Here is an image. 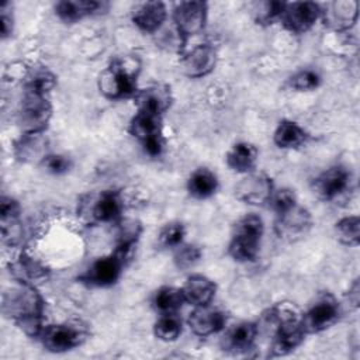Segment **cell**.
Listing matches in <instances>:
<instances>
[{"instance_id":"obj_25","label":"cell","mask_w":360,"mask_h":360,"mask_svg":"<svg viewBox=\"0 0 360 360\" xmlns=\"http://www.w3.org/2000/svg\"><path fill=\"white\" fill-rule=\"evenodd\" d=\"M259 159V149L246 141L236 142L225 155L226 166L239 174H246L256 170Z\"/></svg>"},{"instance_id":"obj_26","label":"cell","mask_w":360,"mask_h":360,"mask_svg":"<svg viewBox=\"0 0 360 360\" xmlns=\"http://www.w3.org/2000/svg\"><path fill=\"white\" fill-rule=\"evenodd\" d=\"M46 139L44 134H21L14 142V156L22 163H34L46 158Z\"/></svg>"},{"instance_id":"obj_8","label":"cell","mask_w":360,"mask_h":360,"mask_svg":"<svg viewBox=\"0 0 360 360\" xmlns=\"http://www.w3.org/2000/svg\"><path fill=\"white\" fill-rule=\"evenodd\" d=\"M124 198L117 190H104L83 198L79 212L93 224H117L124 215Z\"/></svg>"},{"instance_id":"obj_21","label":"cell","mask_w":360,"mask_h":360,"mask_svg":"<svg viewBox=\"0 0 360 360\" xmlns=\"http://www.w3.org/2000/svg\"><path fill=\"white\" fill-rule=\"evenodd\" d=\"M131 20L139 31L145 34H155L167 20V7L163 1L158 0L141 3L132 10Z\"/></svg>"},{"instance_id":"obj_34","label":"cell","mask_w":360,"mask_h":360,"mask_svg":"<svg viewBox=\"0 0 360 360\" xmlns=\"http://www.w3.org/2000/svg\"><path fill=\"white\" fill-rule=\"evenodd\" d=\"M283 7H284V1H276V0L256 1L252 4V14L256 24L269 25L280 20Z\"/></svg>"},{"instance_id":"obj_38","label":"cell","mask_w":360,"mask_h":360,"mask_svg":"<svg viewBox=\"0 0 360 360\" xmlns=\"http://www.w3.org/2000/svg\"><path fill=\"white\" fill-rule=\"evenodd\" d=\"M297 202V195L294 193V190L283 187V188H274L271 198L269 201V207L276 212H281L284 210H287L288 207L294 205Z\"/></svg>"},{"instance_id":"obj_12","label":"cell","mask_w":360,"mask_h":360,"mask_svg":"<svg viewBox=\"0 0 360 360\" xmlns=\"http://www.w3.org/2000/svg\"><path fill=\"white\" fill-rule=\"evenodd\" d=\"M312 224L314 219L309 210L295 202L287 210L276 214L274 233L278 239L294 243L309 233Z\"/></svg>"},{"instance_id":"obj_9","label":"cell","mask_w":360,"mask_h":360,"mask_svg":"<svg viewBox=\"0 0 360 360\" xmlns=\"http://www.w3.org/2000/svg\"><path fill=\"white\" fill-rule=\"evenodd\" d=\"M128 132L134 136L149 156H159L165 149L163 117L136 111L128 124Z\"/></svg>"},{"instance_id":"obj_23","label":"cell","mask_w":360,"mask_h":360,"mask_svg":"<svg viewBox=\"0 0 360 360\" xmlns=\"http://www.w3.org/2000/svg\"><path fill=\"white\" fill-rule=\"evenodd\" d=\"M115 225H117V239H115V248L112 252L118 255L125 262V264H128L129 260L132 259L134 250L141 238L143 226L141 221L135 218H127V217H122Z\"/></svg>"},{"instance_id":"obj_15","label":"cell","mask_w":360,"mask_h":360,"mask_svg":"<svg viewBox=\"0 0 360 360\" xmlns=\"http://www.w3.org/2000/svg\"><path fill=\"white\" fill-rule=\"evenodd\" d=\"M322 15V7L314 1L285 3L280 15V22L291 34L308 32Z\"/></svg>"},{"instance_id":"obj_14","label":"cell","mask_w":360,"mask_h":360,"mask_svg":"<svg viewBox=\"0 0 360 360\" xmlns=\"http://www.w3.org/2000/svg\"><path fill=\"white\" fill-rule=\"evenodd\" d=\"M125 266V262L111 252L110 255L97 257L91 262L84 273L79 276V281L89 287H111L120 280Z\"/></svg>"},{"instance_id":"obj_22","label":"cell","mask_w":360,"mask_h":360,"mask_svg":"<svg viewBox=\"0 0 360 360\" xmlns=\"http://www.w3.org/2000/svg\"><path fill=\"white\" fill-rule=\"evenodd\" d=\"M359 18V4L354 0L333 1L326 10L322 8L321 20L325 21L332 30L338 32L350 31Z\"/></svg>"},{"instance_id":"obj_36","label":"cell","mask_w":360,"mask_h":360,"mask_svg":"<svg viewBox=\"0 0 360 360\" xmlns=\"http://www.w3.org/2000/svg\"><path fill=\"white\" fill-rule=\"evenodd\" d=\"M186 226L180 221H172L165 224L158 235V243L165 249H176L181 243H184Z\"/></svg>"},{"instance_id":"obj_6","label":"cell","mask_w":360,"mask_h":360,"mask_svg":"<svg viewBox=\"0 0 360 360\" xmlns=\"http://www.w3.org/2000/svg\"><path fill=\"white\" fill-rule=\"evenodd\" d=\"M208 20V4L201 0L180 1L172 11V21L177 39L180 42V52L186 51V44L191 37L202 34Z\"/></svg>"},{"instance_id":"obj_4","label":"cell","mask_w":360,"mask_h":360,"mask_svg":"<svg viewBox=\"0 0 360 360\" xmlns=\"http://www.w3.org/2000/svg\"><path fill=\"white\" fill-rule=\"evenodd\" d=\"M1 312L11 319L14 325L32 318H42L45 312V300L38 287L18 283L6 290L1 297Z\"/></svg>"},{"instance_id":"obj_7","label":"cell","mask_w":360,"mask_h":360,"mask_svg":"<svg viewBox=\"0 0 360 360\" xmlns=\"http://www.w3.org/2000/svg\"><path fill=\"white\" fill-rule=\"evenodd\" d=\"M90 338L87 323L79 319L46 325L39 336L42 346L52 353H65L82 346Z\"/></svg>"},{"instance_id":"obj_37","label":"cell","mask_w":360,"mask_h":360,"mask_svg":"<svg viewBox=\"0 0 360 360\" xmlns=\"http://www.w3.org/2000/svg\"><path fill=\"white\" fill-rule=\"evenodd\" d=\"M321 84V76L314 69H301L288 79V86L295 91H312Z\"/></svg>"},{"instance_id":"obj_27","label":"cell","mask_w":360,"mask_h":360,"mask_svg":"<svg viewBox=\"0 0 360 360\" xmlns=\"http://www.w3.org/2000/svg\"><path fill=\"white\" fill-rule=\"evenodd\" d=\"M103 6L104 3L97 0H62L55 4V14L60 21L73 24L100 13Z\"/></svg>"},{"instance_id":"obj_42","label":"cell","mask_w":360,"mask_h":360,"mask_svg":"<svg viewBox=\"0 0 360 360\" xmlns=\"http://www.w3.org/2000/svg\"><path fill=\"white\" fill-rule=\"evenodd\" d=\"M359 280L356 278L354 281H353V284H352V287H350V292H349V301L354 305V307H357V304H359Z\"/></svg>"},{"instance_id":"obj_5","label":"cell","mask_w":360,"mask_h":360,"mask_svg":"<svg viewBox=\"0 0 360 360\" xmlns=\"http://www.w3.org/2000/svg\"><path fill=\"white\" fill-rule=\"evenodd\" d=\"M52 103L48 94L24 90L17 108V125L21 134H45L52 118Z\"/></svg>"},{"instance_id":"obj_17","label":"cell","mask_w":360,"mask_h":360,"mask_svg":"<svg viewBox=\"0 0 360 360\" xmlns=\"http://www.w3.org/2000/svg\"><path fill=\"white\" fill-rule=\"evenodd\" d=\"M228 315L224 309L208 305L193 307V311L187 316V325L190 330L198 338H208L222 332L226 326Z\"/></svg>"},{"instance_id":"obj_16","label":"cell","mask_w":360,"mask_h":360,"mask_svg":"<svg viewBox=\"0 0 360 360\" xmlns=\"http://www.w3.org/2000/svg\"><path fill=\"white\" fill-rule=\"evenodd\" d=\"M260 333L259 323L255 321H239L231 326H225L219 340L224 352L231 354H243L253 349Z\"/></svg>"},{"instance_id":"obj_30","label":"cell","mask_w":360,"mask_h":360,"mask_svg":"<svg viewBox=\"0 0 360 360\" xmlns=\"http://www.w3.org/2000/svg\"><path fill=\"white\" fill-rule=\"evenodd\" d=\"M150 304L159 315L174 314L181 309V307L186 304V300H184L181 287L162 285L153 292Z\"/></svg>"},{"instance_id":"obj_35","label":"cell","mask_w":360,"mask_h":360,"mask_svg":"<svg viewBox=\"0 0 360 360\" xmlns=\"http://www.w3.org/2000/svg\"><path fill=\"white\" fill-rule=\"evenodd\" d=\"M202 257V249L195 243H181L174 249L173 263L179 270L194 267Z\"/></svg>"},{"instance_id":"obj_11","label":"cell","mask_w":360,"mask_h":360,"mask_svg":"<svg viewBox=\"0 0 360 360\" xmlns=\"http://www.w3.org/2000/svg\"><path fill=\"white\" fill-rule=\"evenodd\" d=\"M312 193L325 202H335L353 188V176L342 165H335L321 172L311 184Z\"/></svg>"},{"instance_id":"obj_41","label":"cell","mask_w":360,"mask_h":360,"mask_svg":"<svg viewBox=\"0 0 360 360\" xmlns=\"http://www.w3.org/2000/svg\"><path fill=\"white\" fill-rule=\"evenodd\" d=\"M0 31H1V38L7 39L8 37H11L13 31H14V20L13 15L10 13H7L4 4L0 6Z\"/></svg>"},{"instance_id":"obj_3","label":"cell","mask_w":360,"mask_h":360,"mask_svg":"<svg viewBox=\"0 0 360 360\" xmlns=\"http://www.w3.org/2000/svg\"><path fill=\"white\" fill-rule=\"evenodd\" d=\"M264 235V222L255 212L242 215L232 226L228 243V255L238 263L256 260L260 252L262 238Z\"/></svg>"},{"instance_id":"obj_10","label":"cell","mask_w":360,"mask_h":360,"mask_svg":"<svg viewBox=\"0 0 360 360\" xmlns=\"http://www.w3.org/2000/svg\"><path fill=\"white\" fill-rule=\"evenodd\" d=\"M342 308L338 298L330 292L319 294L301 314V323L307 335L321 333L332 328L340 318Z\"/></svg>"},{"instance_id":"obj_28","label":"cell","mask_w":360,"mask_h":360,"mask_svg":"<svg viewBox=\"0 0 360 360\" xmlns=\"http://www.w3.org/2000/svg\"><path fill=\"white\" fill-rule=\"evenodd\" d=\"M309 139V134L298 122L292 120H281L273 134V142L280 149H297L304 146Z\"/></svg>"},{"instance_id":"obj_2","label":"cell","mask_w":360,"mask_h":360,"mask_svg":"<svg viewBox=\"0 0 360 360\" xmlns=\"http://www.w3.org/2000/svg\"><path fill=\"white\" fill-rule=\"evenodd\" d=\"M141 62L135 56H118L98 76V90L110 100L132 98L138 91Z\"/></svg>"},{"instance_id":"obj_24","label":"cell","mask_w":360,"mask_h":360,"mask_svg":"<svg viewBox=\"0 0 360 360\" xmlns=\"http://www.w3.org/2000/svg\"><path fill=\"white\" fill-rule=\"evenodd\" d=\"M181 291L186 304H190L191 307H201L214 301L217 294V284L210 277L194 273L187 276L184 284L181 285Z\"/></svg>"},{"instance_id":"obj_33","label":"cell","mask_w":360,"mask_h":360,"mask_svg":"<svg viewBox=\"0 0 360 360\" xmlns=\"http://www.w3.org/2000/svg\"><path fill=\"white\" fill-rule=\"evenodd\" d=\"M333 232L336 239L349 248H356L360 243V218L347 215L335 222Z\"/></svg>"},{"instance_id":"obj_20","label":"cell","mask_w":360,"mask_h":360,"mask_svg":"<svg viewBox=\"0 0 360 360\" xmlns=\"http://www.w3.org/2000/svg\"><path fill=\"white\" fill-rule=\"evenodd\" d=\"M8 271L14 281L38 287L49 278V269L27 252H21L8 263Z\"/></svg>"},{"instance_id":"obj_19","label":"cell","mask_w":360,"mask_h":360,"mask_svg":"<svg viewBox=\"0 0 360 360\" xmlns=\"http://www.w3.org/2000/svg\"><path fill=\"white\" fill-rule=\"evenodd\" d=\"M136 111H145L163 117L165 112L172 107L173 96L167 84L155 83L143 89H138L132 97Z\"/></svg>"},{"instance_id":"obj_13","label":"cell","mask_w":360,"mask_h":360,"mask_svg":"<svg viewBox=\"0 0 360 360\" xmlns=\"http://www.w3.org/2000/svg\"><path fill=\"white\" fill-rule=\"evenodd\" d=\"M274 183L270 176L263 172H250L235 184V197L243 204L253 207L267 205L274 191Z\"/></svg>"},{"instance_id":"obj_1","label":"cell","mask_w":360,"mask_h":360,"mask_svg":"<svg viewBox=\"0 0 360 360\" xmlns=\"http://www.w3.org/2000/svg\"><path fill=\"white\" fill-rule=\"evenodd\" d=\"M301 314L290 302H277L262 314L263 323L273 326L269 349L270 357L287 356L304 342L307 333L301 323Z\"/></svg>"},{"instance_id":"obj_40","label":"cell","mask_w":360,"mask_h":360,"mask_svg":"<svg viewBox=\"0 0 360 360\" xmlns=\"http://www.w3.org/2000/svg\"><path fill=\"white\" fill-rule=\"evenodd\" d=\"M20 215H21L20 202L13 197L1 195V200H0V219L20 218Z\"/></svg>"},{"instance_id":"obj_39","label":"cell","mask_w":360,"mask_h":360,"mask_svg":"<svg viewBox=\"0 0 360 360\" xmlns=\"http://www.w3.org/2000/svg\"><path fill=\"white\" fill-rule=\"evenodd\" d=\"M41 165L46 169V172H49L52 174H63L70 170L72 160L66 155L48 153Z\"/></svg>"},{"instance_id":"obj_31","label":"cell","mask_w":360,"mask_h":360,"mask_svg":"<svg viewBox=\"0 0 360 360\" xmlns=\"http://www.w3.org/2000/svg\"><path fill=\"white\" fill-rule=\"evenodd\" d=\"M56 83H58L56 75L52 70H49L46 66H41V65L28 68L27 73L22 77L24 90L48 94V96L55 89Z\"/></svg>"},{"instance_id":"obj_32","label":"cell","mask_w":360,"mask_h":360,"mask_svg":"<svg viewBox=\"0 0 360 360\" xmlns=\"http://www.w3.org/2000/svg\"><path fill=\"white\" fill-rule=\"evenodd\" d=\"M183 332V321L179 312L160 314L153 323V335L162 342H176Z\"/></svg>"},{"instance_id":"obj_18","label":"cell","mask_w":360,"mask_h":360,"mask_svg":"<svg viewBox=\"0 0 360 360\" xmlns=\"http://www.w3.org/2000/svg\"><path fill=\"white\" fill-rule=\"evenodd\" d=\"M183 73L190 79L208 76L217 66V51L211 44H197L180 53Z\"/></svg>"},{"instance_id":"obj_29","label":"cell","mask_w":360,"mask_h":360,"mask_svg":"<svg viewBox=\"0 0 360 360\" xmlns=\"http://www.w3.org/2000/svg\"><path fill=\"white\" fill-rule=\"evenodd\" d=\"M219 187L218 176L208 167H197L187 179V191L195 200L212 197Z\"/></svg>"}]
</instances>
